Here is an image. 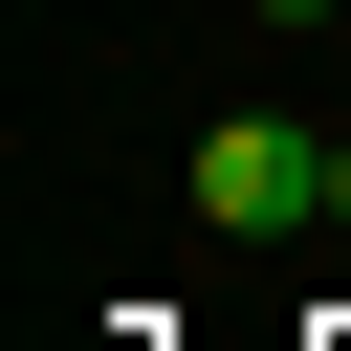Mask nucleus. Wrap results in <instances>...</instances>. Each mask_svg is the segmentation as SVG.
<instances>
[{
  "instance_id": "obj_3",
  "label": "nucleus",
  "mask_w": 351,
  "mask_h": 351,
  "mask_svg": "<svg viewBox=\"0 0 351 351\" xmlns=\"http://www.w3.org/2000/svg\"><path fill=\"white\" fill-rule=\"evenodd\" d=\"M263 22H329V0H263Z\"/></svg>"
},
{
  "instance_id": "obj_2",
  "label": "nucleus",
  "mask_w": 351,
  "mask_h": 351,
  "mask_svg": "<svg viewBox=\"0 0 351 351\" xmlns=\"http://www.w3.org/2000/svg\"><path fill=\"white\" fill-rule=\"evenodd\" d=\"M329 219H351V132H329Z\"/></svg>"
},
{
  "instance_id": "obj_1",
  "label": "nucleus",
  "mask_w": 351,
  "mask_h": 351,
  "mask_svg": "<svg viewBox=\"0 0 351 351\" xmlns=\"http://www.w3.org/2000/svg\"><path fill=\"white\" fill-rule=\"evenodd\" d=\"M197 219H219V241H285V219H329V132H285V110H219V132H197Z\"/></svg>"
}]
</instances>
